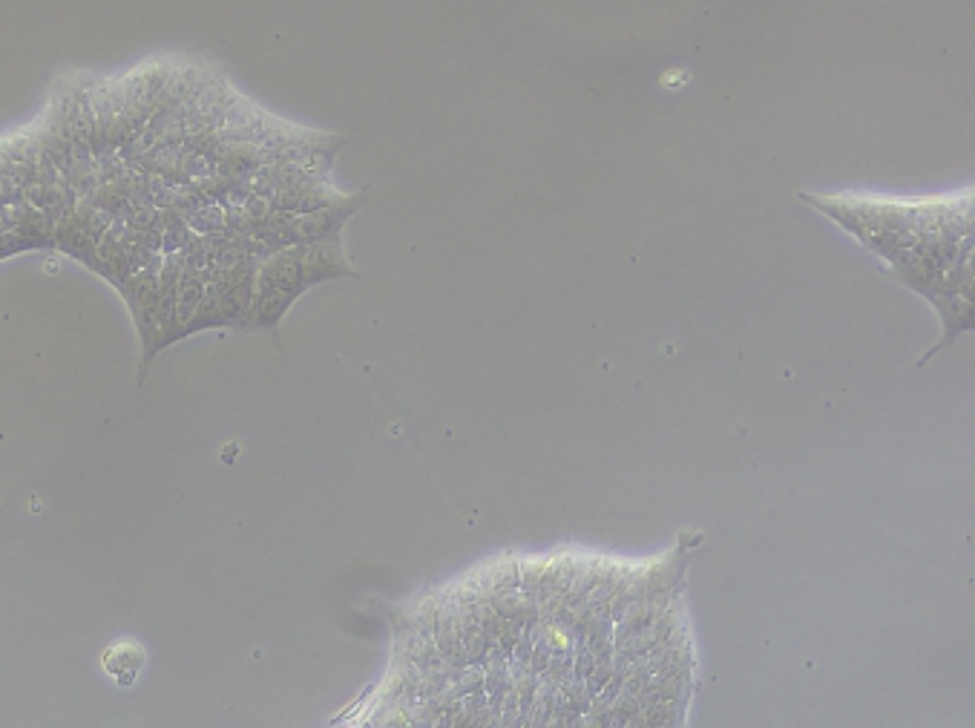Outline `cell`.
<instances>
[{
    "instance_id": "6da1fadb",
    "label": "cell",
    "mask_w": 975,
    "mask_h": 728,
    "mask_svg": "<svg viewBox=\"0 0 975 728\" xmlns=\"http://www.w3.org/2000/svg\"><path fill=\"white\" fill-rule=\"evenodd\" d=\"M337 277H354L343 254L340 237L271 251L268 256L259 259L248 322L254 329L277 326L303 291Z\"/></svg>"
},
{
    "instance_id": "7a4b0ae2",
    "label": "cell",
    "mask_w": 975,
    "mask_h": 728,
    "mask_svg": "<svg viewBox=\"0 0 975 728\" xmlns=\"http://www.w3.org/2000/svg\"><path fill=\"white\" fill-rule=\"evenodd\" d=\"M101 665L107 674H112L119 685H133L141 665H145V651L138 642H115L107 648L101 657Z\"/></svg>"
}]
</instances>
